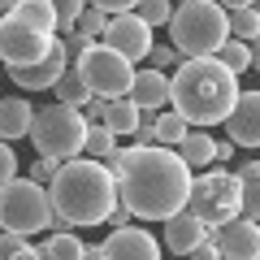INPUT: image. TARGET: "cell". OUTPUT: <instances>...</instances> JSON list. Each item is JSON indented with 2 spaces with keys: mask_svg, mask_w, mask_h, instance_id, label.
<instances>
[{
  "mask_svg": "<svg viewBox=\"0 0 260 260\" xmlns=\"http://www.w3.org/2000/svg\"><path fill=\"white\" fill-rule=\"evenodd\" d=\"M113 178H117L121 204L139 221H169V217H178L186 208V200H191V182H195L191 165L174 148H160V143L126 148Z\"/></svg>",
  "mask_w": 260,
  "mask_h": 260,
  "instance_id": "6da1fadb",
  "label": "cell"
},
{
  "mask_svg": "<svg viewBox=\"0 0 260 260\" xmlns=\"http://www.w3.org/2000/svg\"><path fill=\"white\" fill-rule=\"evenodd\" d=\"M48 200H52V213H56V230H78V225H100L113 217V208L121 204L117 195V178L104 160L91 156H78V160H65L56 182L48 186Z\"/></svg>",
  "mask_w": 260,
  "mask_h": 260,
  "instance_id": "7a4b0ae2",
  "label": "cell"
},
{
  "mask_svg": "<svg viewBox=\"0 0 260 260\" xmlns=\"http://www.w3.org/2000/svg\"><path fill=\"white\" fill-rule=\"evenodd\" d=\"M169 104L191 121V130H208L234 113L239 104V78L225 70L217 56H200V61H182L169 74Z\"/></svg>",
  "mask_w": 260,
  "mask_h": 260,
  "instance_id": "3957f363",
  "label": "cell"
},
{
  "mask_svg": "<svg viewBox=\"0 0 260 260\" xmlns=\"http://www.w3.org/2000/svg\"><path fill=\"white\" fill-rule=\"evenodd\" d=\"M169 44L178 48L182 61H200V56H217V48L230 39V13L217 0H186L169 18Z\"/></svg>",
  "mask_w": 260,
  "mask_h": 260,
  "instance_id": "277c9868",
  "label": "cell"
},
{
  "mask_svg": "<svg viewBox=\"0 0 260 260\" xmlns=\"http://www.w3.org/2000/svg\"><path fill=\"white\" fill-rule=\"evenodd\" d=\"M30 143H35L39 156L78 160L87 152V113L70 109V104H44V109H35Z\"/></svg>",
  "mask_w": 260,
  "mask_h": 260,
  "instance_id": "5b68a950",
  "label": "cell"
},
{
  "mask_svg": "<svg viewBox=\"0 0 260 260\" xmlns=\"http://www.w3.org/2000/svg\"><path fill=\"white\" fill-rule=\"evenodd\" d=\"M0 230L9 234H35V230H56V213L48 200V186L30 178H13L0 186Z\"/></svg>",
  "mask_w": 260,
  "mask_h": 260,
  "instance_id": "8992f818",
  "label": "cell"
},
{
  "mask_svg": "<svg viewBox=\"0 0 260 260\" xmlns=\"http://www.w3.org/2000/svg\"><path fill=\"white\" fill-rule=\"evenodd\" d=\"M186 208H191L204 225H213V230L239 221V217H243L239 174H234V169H221V165L208 169V174H200V178L191 182V200H186Z\"/></svg>",
  "mask_w": 260,
  "mask_h": 260,
  "instance_id": "52a82bcc",
  "label": "cell"
},
{
  "mask_svg": "<svg viewBox=\"0 0 260 260\" xmlns=\"http://www.w3.org/2000/svg\"><path fill=\"white\" fill-rule=\"evenodd\" d=\"M74 70L83 74V83L91 87V95H100V100H121V95H130V87H135V65L121 52H113L109 44L83 48V52L74 56Z\"/></svg>",
  "mask_w": 260,
  "mask_h": 260,
  "instance_id": "ba28073f",
  "label": "cell"
},
{
  "mask_svg": "<svg viewBox=\"0 0 260 260\" xmlns=\"http://www.w3.org/2000/svg\"><path fill=\"white\" fill-rule=\"evenodd\" d=\"M52 39L39 35V30H30V26H22L18 18H0V61L9 65V70L39 65L48 52H52Z\"/></svg>",
  "mask_w": 260,
  "mask_h": 260,
  "instance_id": "9c48e42d",
  "label": "cell"
},
{
  "mask_svg": "<svg viewBox=\"0 0 260 260\" xmlns=\"http://www.w3.org/2000/svg\"><path fill=\"white\" fill-rule=\"evenodd\" d=\"M104 44L113 48V52H121L130 65L135 61H148L152 56V26L139 18V13H113L109 26H104Z\"/></svg>",
  "mask_w": 260,
  "mask_h": 260,
  "instance_id": "30bf717a",
  "label": "cell"
},
{
  "mask_svg": "<svg viewBox=\"0 0 260 260\" xmlns=\"http://www.w3.org/2000/svg\"><path fill=\"white\" fill-rule=\"evenodd\" d=\"M74 65V52H70V44L65 39H52V52L44 56L39 65H26V70H9V78L22 87V91H44V87H56L61 83V74Z\"/></svg>",
  "mask_w": 260,
  "mask_h": 260,
  "instance_id": "8fae6325",
  "label": "cell"
},
{
  "mask_svg": "<svg viewBox=\"0 0 260 260\" xmlns=\"http://www.w3.org/2000/svg\"><path fill=\"white\" fill-rule=\"evenodd\" d=\"M225 139L234 148H260V91H239V104L225 117Z\"/></svg>",
  "mask_w": 260,
  "mask_h": 260,
  "instance_id": "7c38bea8",
  "label": "cell"
},
{
  "mask_svg": "<svg viewBox=\"0 0 260 260\" xmlns=\"http://www.w3.org/2000/svg\"><path fill=\"white\" fill-rule=\"evenodd\" d=\"M100 251H104V260H160V243L148 230H139V225L113 230L100 243Z\"/></svg>",
  "mask_w": 260,
  "mask_h": 260,
  "instance_id": "4fadbf2b",
  "label": "cell"
},
{
  "mask_svg": "<svg viewBox=\"0 0 260 260\" xmlns=\"http://www.w3.org/2000/svg\"><path fill=\"white\" fill-rule=\"evenodd\" d=\"M217 247H221V260H260V221L239 217V221L221 225Z\"/></svg>",
  "mask_w": 260,
  "mask_h": 260,
  "instance_id": "5bb4252c",
  "label": "cell"
},
{
  "mask_svg": "<svg viewBox=\"0 0 260 260\" xmlns=\"http://www.w3.org/2000/svg\"><path fill=\"white\" fill-rule=\"evenodd\" d=\"M204 239H208V225L200 221L191 208H182L178 217H169V221H165V251H174V256H182V260L191 256Z\"/></svg>",
  "mask_w": 260,
  "mask_h": 260,
  "instance_id": "9a60e30c",
  "label": "cell"
},
{
  "mask_svg": "<svg viewBox=\"0 0 260 260\" xmlns=\"http://www.w3.org/2000/svg\"><path fill=\"white\" fill-rule=\"evenodd\" d=\"M130 100L139 104L143 113L165 109V104H169V74H160V70H152V65L135 70V87H130Z\"/></svg>",
  "mask_w": 260,
  "mask_h": 260,
  "instance_id": "2e32d148",
  "label": "cell"
},
{
  "mask_svg": "<svg viewBox=\"0 0 260 260\" xmlns=\"http://www.w3.org/2000/svg\"><path fill=\"white\" fill-rule=\"evenodd\" d=\"M30 126H35L30 100L26 95H5V100H0V139L13 143V139H22V135H30Z\"/></svg>",
  "mask_w": 260,
  "mask_h": 260,
  "instance_id": "e0dca14e",
  "label": "cell"
},
{
  "mask_svg": "<svg viewBox=\"0 0 260 260\" xmlns=\"http://www.w3.org/2000/svg\"><path fill=\"white\" fill-rule=\"evenodd\" d=\"M13 18L22 22V26H30V30H39V35H48L52 39L56 30H61V13L48 5V0H18V9H13Z\"/></svg>",
  "mask_w": 260,
  "mask_h": 260,
  "instance_id": "ac0fdd59",
  "label": "cell"
},
{
  "mask_svg": "<svg viewBox=\"0 0 260 260\" xmlns=\"http://www.w3.org/2000/svg\"><path fill=\"white\" fill-rule=\"evenodd\" d=\"M139 121H143V109L130 100V95H121V100H109V104H104V121H100V126H109L113 135L121 139V135H135Z\"/></svg>",
  "mask_w": 260,
  "mask_h": 260,
  "instance_id": "d6986e66",
  "label": "cell"
},
{
  "mask_svg": "<svg viewBox=\"0 0 260 260\" xmlns=\"http://www.w3.org/2000/svg\"><path fill=\"white\" fill-rule=\"evenodd\" d=\"M121 152H126V148H117V135H113L109 126H87V156H91V160H104L109 169H117L121 165Z\"/></svg>",
  "mask_w": 260,
  "mask_h": 260,
  "instance_id": "ffe728a7",
  "label": "cell"
},
{
  "mask_svg": "<svg viewBox=\"0 0 260 260\" xmlns=\"http://www.w3.org/2000/svg\"><path fill=\"white\" fill-rule=\"evenodd\" d=\"M178 156H182L191 169H200V165H217V139L208 135V130H191V135L182 139V148H178Z\"/></svg>",
  "mask_w": 260,
  "mask_h": 260,
  "instance_id": "44dd1931",
  "label": "cell"
},
{
  "mask_svg": "<svg viewBox=\"0 0 260 260\" xmlns=\"http://www.w3.org/2000/svg\"><path fill=\"white\" fill-rule=\"evenodd\" d=\"M44 260H87V243L74 230H52L44 243Z\"/></svg>",
  "mask_w": 260,
  "mask_h": 260,
  "instance_id": "7402d4cb",
  "label": "cell"
},
{
  "mask_svg": "<svg viewBox=\"0 0 260 260\" xmlns=\"http://www.w3.org/2000/svg\"><path fill=\"white\" fill-rule=\"evenodd\" d=\"M52 91H56V104H70V109H87V104L95 100V95H91V87L83 83V74H78L74 65H70V70L61 74V83H56Z\"/></svg>",
  "mask_w": 260,
  "mask_h": 260,
  "instance_id": "603a6c76",
  "label": "cell"
},
{
  "mask_svg": "<svg viewBox=\"0 0 260 260\" xmlns=\"http://www.w3.org/2000/svg\"><path fill=\"white\" fill-rule=\"evenodd\" d=\"M234 174H239V186H243V217L260 221V160H247Z\"/></svg>",
  "mask_w": 260,
  "mask_h": 260,
  "instance_id": "cb8c5ba5",
  "label": "cell"
},
{
  "mask_svg": "<svg viewBox=\"0 0 260 260\" xmlns=\"http://www.w3.org/2000/svg\"><path fill=\"white\" fill-rule=\"evenodd\" d=\"M186 135H191V121H186L178 109H169V113H160V117H156V143H160V148H174L178 152Z\"/></svg>",
  "mask_w": 260,
  "mask_h": 260,
  "instance_id": "d4e9b609",
  "label": "cell"
},
{
  "mask_svg": "<svg viewBox=\"0 0 260 260\" xmlns=\"http://www.w3.org/2000/svg\"><path fill=\"white\" fill-rule=\"evenodd\" d=\"M217 61H221L234 78L247 74V70H251V44H243V39H225V44L217 48Z\"/></svg>",
  "mask_w": 260,
  "mask_h": 260,
  "instance_id": "484cf974",
  "label": "cell"
},
{
  "mask_svg": "<svg viewBox=\"0 0 260 260\" xmlns=\"http://www.w3.org/2000/svg\"><path fill=\"white\" fill-rule=\"evenodd\" d=\"M230 39H243V44L260 39V13L256 9H234L230 13Z\"/></svg>",
  "mask_w": 260,
  "mask_h": 260,
  "instance_id": "4316f807",
  "label": "cell"
},
{
  "mask_svg": "<svg viewBox=\"0 0 260 260\" xmlns=\"http://www.w3.org/2000/svg\"><path fill=\"white\" fill-rule=\"evenodd\" d=\"M104 26H109V13H104V9H95V5H87V9L78 13V22H74V30H78L83 39H91V44L104 35Z\"/></svg>",
  "mask_w": 260,
  "mask_h": 260,
  "instance_id": "83f0119b",
  "label": "cell"
},
{
  "mask_svg": "<svg viewBox=\"0 0 260 260\" xmlns=\"http://www.w3.org/2000/svg\"><path fill=\"white\" fill-rule=\"evenodd\" d=\"M174 9H178L174 0H139V9H135V13H139V18L148 22V26H169Z\"/></svg>",
  "mask_w": 260,
  "mask_h": 260,
  "instance_id": "f1b7e54d",
  "label": "cell"
},
{
  "mask_svg": "<svg viewBox=\"0 0 260 260\" xmlns=\"http://www.w3.org/2000/svg\"><path fill=\"white\" fill-rule=\"evenodd\" d=\"M56 13H61V30L65 35H74V22H78V13L87 9V0H48Z\"/></svg>",
  "mask_w": 260,
  "mask_h": 260,
  "instance_id": "f546056e",
  "label": "cell"
},
{
  "mask_svg": "<svg viewBox=\"0 0 260 260\" xmlns=\"http://www.w3.org/2000/svg\"><path fill=\"white\" fill-rule=\"evenodd\" d=\"M61 165H65V160L39 156L35 165H30V182H39V186H52V182H56V174H61Z\"/></svg>",
  "mask_w": 260,
  "mask_h": 260,
  "instance_id": "4dcf8cb0",
  "label": "cell"
},
{
  "mask_svg": "<svg viewBox=\"0 0 260 260\" xmlns=\"http://www.w3.org/2000/svg\"><path fill=\"white\" fill-rule=\"evenodd\" d=\"M178 61H182V56H178L174 44H156V48H152V56H148V65H152V70H160V74H169Z\"/></svg>",
  "mask_w": 260,
  "mask_h": 260,
  "instance_id": "1f68e13d",
  "label": "cell"
},
{
  "mask_svg": "<svg viewBox=\"0 0 260 260\" xmlns=\"http://www.w3.org/2000/svg\"><path fill=\"white\" fill-rule=\"evenodd\" d=\"M26 247H30V243L22 239V234H9V230H0V260H18Z\"/></svg>",
  "mask_w": 260,
  "mask_h": 260,
  "instance_id": "d6a6232c",
  "label": "cell"
},
{
  "mask_svg": "<svg viewBox=\"0 0 260 260\" xmlns=\"http://www.w3.org/2000/svg\"><path fill=\"white\" fill-rule=\"evenodd\" d=\"M13 174H18V152H13L9 143L0 139V186H5V182H13Z\"/></svg>",
  "mask_w": 260,
  "mask_h": 260,
  "instance_id": "836d02e7",
  "label": "cell"
},
{
  "mask_svg": "<svg viewBox=\"0 0 260 260\" xmlns=\"http://www.w3.org/2000/svg\"><path fill=\"white\" fill-rule=\"evenodd\" d=\"M186 260H221V247H217V230H213V225H208V239L200 243Z\"/></svg>",
  "mask_w": 260,
  "mask_h": 260,
  "instance_id": "e575fe53",
  "label": "cell"
},
{
  "mask_svg": "<svg viewBox=\"0 0 260 260\" xmlns=\"http://www.w3.org/2000/svg\"><path fill=\"white\" fill-rule=\"evenodd\" d=\"M87 5L104 9L109 18H113V13H135V9H139V0H87Z\"/></svg>",
  "mask_w": 260,
  "mask_h": 260,
  "instance_id": "d590c367",
  "label": "cell"
},
{
  "mask_svg": "<svg viewBox=\"0 0 260 260\" xmlns=\"http://www.w3.org/2000/svg\"><path fill=\"white\" fill-rule=\"evenodd\" d=\"M130 217H135V213H130L126 204H117V208H113V217H109V221H113V230H126V225H130Z\"/></svg>",
  "mask_w": 260,
  "mask_h": 260,
  "instance_id": "8d00e7d4",
  "label": "cell"
},
{
  "mask_svg": "<svg viewBox=\"0 0 260 260\" xmlns=\"http://www.w3.org/2000/svg\"><path fill=\"white\" fill-rule=\"evenodd\" d=\"M230 156H234V143L230 139H217V165H225Z\"/></svg>",
  "mask_w": 260,
  "mask_h": 260,
  "instance_id": "74e56055",
  "label": "cell"
},
{
  "mask_svg": "<svg viewBox=\"0 0 260 260\" xmlns=\"http://www.w3.org/2000/svg\"><path fill=\"white\" fill-rule=\"evenodd\" d=\"M217 5H221L225 13H234V9H251V5H256V0H217Z\"/></svg>",
  "mask_w": 260,
  "mask_h": 260,
  "instance_id": "f35d334b",
  "label": "cell"
},
{
  "mask_svg": "<svg viewBox=\"0 0 260 260\" xmlns=\"http://www.w3.org/2000/svg\"><path fill=\"white\" fill-rule=\"evenodd\" d=\"M13 9H18V0H0V18H13Z\"/></svg>",
  "mask_w": 260,
  "mask_h": 260,
  "instance_id": "ab89813d",
  "label": "cell"
},
{
  "mask_svg": "<svg viewBox=\"0 0 260 260\" xmlns=\"http://www.w3.org/2000/svg\"><path fill=\"white\" fill-rule=\"evenodd\" d=\"M18 260H44V247H26V251L18 256Z\"/></svg>",
  "mask_w": 260,
  "mask_h": 260,
  "instance_id": "60d3db41",
  "label": "cell"
},
{
  "mask_svg": "<svg viewBox=\"0 0 260 260\" xmlns=\"http://www.w3.org/2000/svg\"><path fill=\"white\" fill-rule=\"evenodd\" d=\"M251 70H260V39H251Z\"/></svg>",
  "mask_w": 260,
  "mask_h": 260,
  "instance_id": "b9f144b4",
  "label": "cell"
},
{
  "mask_svg": "<svg viewBox=\"0 0 260 260\" xmlns=\"http://www.w3.org/2000/svg\"><path fill=\"white\" fill-rule=\"evenodd\" d=\"M87 260H104V251L100 247H87Z\"/></svg>",
  "mask_w": 260,
  "mask_h": 260,
  "instance_id": "7bdbcfd3",
  "label": "cell"
},
{
  "mask_svg": "<svg viewBox=\"0 0 260 260\" xmlns=\"http://www.w3.org/2000/svg\"><path fill=\"white\" fill-rule=\"evenodd\" d=\"M251 9H256V13H260V0H256V5H251Z\"/></svg>",
  "mask_w": 260,
  "mask_h": 260,
  "instance_id": "ee69618b",
  "label": "cell"
},
{
  "mask_svg": "<svg viewBox=\"0 0 260 260\" xmlns=\"http://www.w3.org/2000/svg\"><path fill=\"white\" fill-rule=\"evenodd\" d=\"M174 5H186V0H174Z\"/></svg>",
  "mask_w": 260,
  "mask_h": 260,
  "instance_id": "f6af8a7d",
  "label": "cell"
},
{
  "mask_svg": "<svg viewBox=\"0 0 260 260\" xmlns=\"http://www.w3.org/2000/svg\"><path fill=\"white\" fill-rule=\"evenodd\" d=\"M0 70H5V61H0Z\"/></svg>",
  "mask_w": 260,
  "mask_h": 260,
  "instance_id": "bcb514c9",
  "label": "cell"
}]
</instances>
